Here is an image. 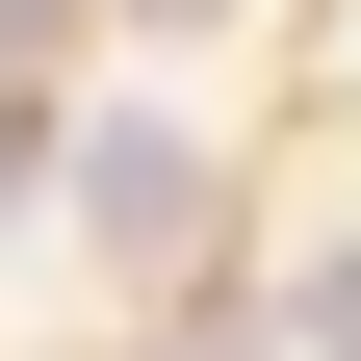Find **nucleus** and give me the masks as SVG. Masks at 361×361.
I'll use <instances>...</instances> for the list:
<instances>
[{
    "label": "nucleus",
    "instance_id": "f257e3e1",
    "mask_svg": "<svg viewBox=\"0 0 361 361\" xmlns=\"http://www.w3.org/2000/svg\"><path fill=\"white\" fill-rule=\"evenodd\" d=\"M78 207H104V258H180V207H207V155H180V129H104V155H78Z\"/></svg>",
    "mask_w": 361,
    "mask_h": 361
}]
</instances>
